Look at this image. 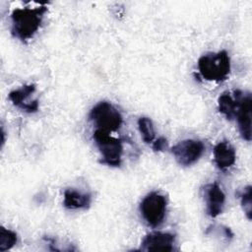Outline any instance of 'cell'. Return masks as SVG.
I'll use <instances>...</instances> for the list:
<instances>
[{
	"mask_svg": "<svg viewBox=\"0 0 252 252\" xmlns=\"http://www.w3.org/2000/svg\"><path fill=\"white\" fill-rule=\"evenodd\" d=\"M46 11L45 5L15 9L11 15L12 34L22 41L31 39L38 31Z\"/></svg>",
	"mask_w": 252,
	"mask_h": 252,
	"instance_id": "obj_1",
	"label": "cell"
},
{
	"mask_svg": "<svg viewBox=\"0 0 252 252\" xmlns=\"http://www.w3.org/2000/svg\"><path fill=\"white\" fill-rule=\"evenodd\" d=\"M198 69L201 76L207 81L222 82L230 73V59L225 50L209 52L198 60Z\"/></svg>",
	"mask_w": 252,
	"mask_h": 252,
	"instance_id": "obj_2",
	"label": "cell"
},
{
	"mask_svg": "<svg viewBox=\"0 0 252 252\" xmlns=\"http://www.w3.org/2000/svg\"><path fill=\"white\" fill-rule=\"evenodd\" d=\"M167 200L164 195L154 191L144 197L140 204V213L147 222L152 227L160 225L166 216Z\"/></svg>",
	"mask_w": 252,
	"mask_h": 252,
	"instance_id": "obj_3",
	"label": "cell"
},
{
	"mask_svg": "<svg viewBox=\"0 0 252 252\" xmlns=\"http://www.w3.org/2000/svg\"><path fill=\"white\" fill-rule=\"evenodd\" d=\"M89 118L96 126V129L105 132L117 131L123 118L120 112L108 101H99L90 111Z\"/></svg>",
	"mask_w": 252,
	"mask_h": 252,
	"instance_id": "obj_4",
	"label": "cell"
},
{
	"mask_svg": "<svg viewBox=\"0 0 252 252\" xmlns=\"http://www.w3.org/2000/svg\"><path fill=\"white\" fill-rule=\"evenodd\" d=\"M93 138L101 154V162L109 166H119L123 153L121 141L112 137L110 133L99 129H95Z\"/></svg>",
	"mask_w": 252,
	"mask_h": 252,
	"instance_id": "obj_5",
	"label": "cell"
},
{
	"mask_svg": "<svg viewBox=\"0 0 252 252\" xmlns=\"http://www.w3.org/2000/svg\"><path fill=\"white\" fill-rule=\"evenodd\" d=\"M205 151L202 141L187 139L183 140L171 148V153L175 160L183 166H189L197 162Z\"/></svg>",
	"mask_w": 252,
	"mask_h": 252,
	"instance_id": "obj_6",
	"label": "cell"
},
{
	"mask_svg": "<svg viewBox=\"0 0 252 252\" xmlns=\"http://www.w3.org/2000/svg\"><path fill=\"white\" fill-rule=\"evenodd\" d=\"M203 196L206 202V212L210 217L216 218L221 214L225 202V195L218 183L214 182L205 185Z\"/></svg>",
	"mask_w": 252,
	"mask_h": 252,
	"instance_id": "obj_7",
	"label": "cell"
},
{
	"mask_svg": "<svg viewBox=\"0 0 252 252\" xmlns=\"http://www.w3.org/2000/svg\"><path fill=\"white\" fill-rule=\"evenodd\" d=\"M175 235L169 232L153 231L147 234L141 242L142 251H172Z\"/></svg>",
	"mask_w": 252,
	"mask_h": 252,
	"instance_id": "obj_8",
	"label": "cell"
},
{
	"mask_svg": "<svg viewBox=\"0 0 252 252\" xmlns=\"http://www.w3.org/2000/svg\"><path fill=\"white\" fill-rule=\"evenodd\" d=\"M251 109L252 99L251 94H243L240 98L235 118L237 120L238 130L241 137L246 141H251Z\"/></svg>",
	"mask_w": 252,
	"mask_h": 252,
	"instance_id": "obj_9",
	"label": "cell"
},
{
	"mask_svg": "<svg viewBox=\"0 0 252 252\" xmlns=\"http://www.w3.org/2000/svg\"><path fill=\"white\" fill-rule=\"evenodd\" d=\"M34 91L35 86L33 84L25 85L20 89L10 92L8 96L15 106L21 108L26 112L33 113L38 110V100L34 99L32 101H28V98L32 94L34 93Z\"/></svg>",
	"mask_w": 252,
	"mask_h": 252,
	"instance_id": "obj_10",
	"label": "cell"
},
{
	"mask_svg": "<svg viewBox=\"0 0 252 252\" xmlns=\"http://www.w3.org/2000/svg\"><path fill=\"white\" fill-rule=\"evenodd\" d=\"M214 161L218 168L220 170H225L232 166L236 159V154L233 146L229 141L219 142L213 151Z\"/></svg>",
	"mask_w": 252,
	"mask_h": 252,
	"instance_id": "obj_11",
	"label": "cell"
},
{
	"mask_svg": "<svg viewBox=\"0 0 252 252\" xmlns=\"http://www.w3.org/2000/svg\"><path fill=\"white\" fill-rule=\"evenodd\" d=\"M242 95L243 93L239 90L234 91L233 95L229 92L222 93L220 95L218 99L219 110L221 114H223L226 117V119L232 120L233 118H235L238 104Z\"/></svg>",
	"mask_w": 252,
	"mask_h": 252,
	"instance_id": "obj_12",
	"label": "cell"
},
{
	"mask_svg": "<svg viewBox=\"0 0 252 252\" xmlns=\"http://www.w3.org/2000/svg\"><path fill=\"white\" fill-rule=\"evenodd\" d=\"M92 197L88 193H82L76 189H66L64 192L63 205L69 210L88 209L91 205Z\"/></svg>",
	"mask_w": 252,
	"mask_h": 252,
	"instance_id": "obj_13",
	"label": "cell"
},
{
	"mask_svg": "<svg viewBox=\"0 0 252 252\" xmlns=\"http://www.w3.org/2000/svg\"><path fill=\"white\" fill-rule=\"evenodd\" d=\"M138 128L141 133L142 139L145 143L151 144L155 141L156 133L153 121L149 117H140L138 120Z\"/></svg>",
	"mask_w": 252,
	"mask_h": 252,
	"instance_id": "obj_14",
	"label": "cell"
},
{
	"mask_svg": "<svg viewBox=\"0 0 252 252\" xmlns=\"http://www.w3.org/2000/svg\"><path fill=\"white\" fill-rule=\"evenodd\" d=\"M17 233L11 229L1 227L0 229V251L11 249L17 243Z\"/></svg>",
	"mask_w": 252,
	"mask_h": 252,
	"instance_id": "obj_15",
	"label": "cell"
},
{
	"mask_svg": "<svg viewBox=\"0 0 252 252\" xmlns=\"http://www.w3.org/2000/svg\"><path fill=\"white\" fill-rule=\"evenodd\" d=\"M241 206L248 220L252 218V202H251V186H247L241 194Z\"/></svg>",
	"mask_w": 252,
	"mask_h": 252,
	"instance_id": "obj_16",
	"label": "cell"
},
{
	"mask_svg": "<svg viewBox=\"0 0 252 252\" xmlns=\"http://www.w3.org/2000/svg\"><path fill=\"white\" fill-rule=\"evenodd\" d=\"M168 143L164 137H159L153 142V150L156 152H162L167 149Z\"/></svg>",
	"mask_w": 252,
	"mask_h": 252,
	"instance_id": "obj_17",
	"label": "cell"
}]
</instances>
